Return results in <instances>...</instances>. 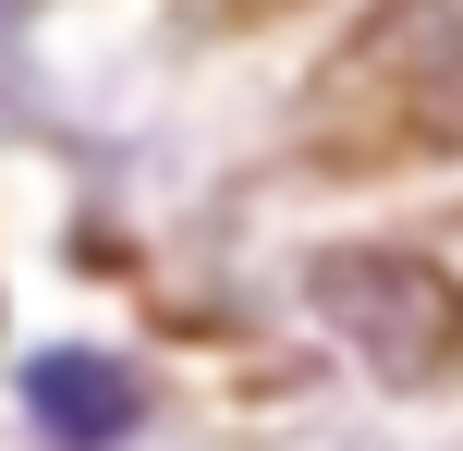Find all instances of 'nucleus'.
<instances>
[{"mask_svg": "<svg viewBox=\"0 0 463 451\" xmlns=\"http://www.w3.org/2000/svg\"><path fill=\"white\" fill-rule=\"evenodd\" d=\"M427 122H439V135H463V37L439 49V73H427Z\"/></svg>", "mask_w": 463, "mask_h": 451, "instance_id": "2", "label": "nucleus"}, {"mask_svg": "<svg viewBox=\"0 0 463 451\" xmlns=\"http://www.w3.org/2000/svg\"><path fill=\"white\" fill-rule=\"evenodd\" d=\"M317 317L366 366H391V379H439V366L463 354V281L427 268V257H378V244L317 257Z\"/></svg>", "mask_w": 463, "mask_h": 451, "instance_id": "1", "label": "nucleus"}]
</instances>
